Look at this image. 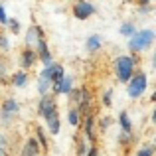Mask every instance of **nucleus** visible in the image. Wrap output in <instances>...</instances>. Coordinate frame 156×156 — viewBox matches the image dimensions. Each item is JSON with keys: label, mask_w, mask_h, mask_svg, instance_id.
Segmentation results:
<instances>
[{"label": "nucleus", "mask_w": 156, "mask_h": 156, "mask_svg": "<svg viewBox=\"0 0 156 156\" xmlns=\"http://www.w3.org/2000/svg\"><path fill=\"white\" fill-rule=\"evenodd\" d=\"M134 65H136V61H134V57H130V55L117 57V61H115V69H117V77H119L121 83L130 81L133 71H134Z\"/></svg>", "instance_id": "1"}, {"label": "nucleus", "mask_w": 156, "mask_h": 156, "mask_svg": "<svg viewBox=\"0 0 156 156\" xmlns=\"http://www.w3.org/2000/svg\"><path fill=\"white\" fill-rule=\"evenodd\" d=\"M152 42H154V32L152 30H140V32H134V34L130 36L129 48L133 51H140V50H144V48H148Z\"/></svg>", "instance_id": "2"}, {"label": "nucleus", "mask_w": 156, "mask_h": 156, "mask_svg": "<svg viewBox=\"0 0 156 156\" xmlns=\"http://www.w3.org/2000/svg\"><path fill=\"white\" fill-rule=\"evenodd\" d=\"M146 85H148V79H146L144 73L133 75V77H130V81H129V95L133 97V99L140 97L142 93L146 91Z\"/></svg>", "instance_id": "3"}, {"label": "nucleus", "mask_w": 156, "mask_h": 156, "mask_svg": "<svg viewBox=\"0 0 156 156\" xmlns=\"http://www.w3.org/2000/svg\"><path fill=\"white\" fill-rule=\"evenodd\" d=\"M44 40V32H42V28L40 26H30V30H28V34H26V46H28V50H32V51H36V48H38V44Z\"/></svg>", "instance_id": "4"}, {"label": "nucleus", "mask_w": 156, "mask_h": 156, "mask_svg": "<svg viewBox=\"0 0 156 156\" xmlns=\"http://www.w3.org/2000/svg\"><path fill=\"white\" fill-rule=\"evenodd\" d=\"M51 71H53V65H50V67H44V71L40 73V79H38V91L42 97H46L48 89H50L51 85Z\"/></svg>", "instance_id": "5"}, {"label": "nucleus", "mask_w": 156, "mask_h": 156, "mask_svg": "<svg viewBox=\"0 0 156 156\" xmlns=\"http://www.w3.org/2000/svg\"><path fill=\"white\" fill-rule=\"evenodd\" d=\"M38 113L42 115L44 119L55 115L57 113V111H55V101H53L51 97H42V101H40V105H38Z\"/></svg>", "instance_id": "6"}, {"label": "nucleus", "mask_w": 156, "mask_h": 156, "mask_svg": "<svg viewBox=\"0 0 156 156\" xmlns=\"http://www.w3.org/2000/svg\"><path fill=\"white\" fill-rule=\"evenodd\" d=\"M93 12H95V8H93V4H89V2H77L75 8H73V14H75L77 20H87Z\"/></svg>", "instance_id": "7"}, {"label": "nucleus", "mask_w": 156, "mask_h": 156, "mask_svg": "<svg viewBox=\"0 0 156 156\" xmlns=\"http://www.w3.org/2000/svg\"><path fill=\"white\" fill-rule=\"evenodd\" d=\"M36 55H40V59H42V63L46 65V67L53 65V59H51V53H50V50H48L46 40H42V42L38 44V48H36Z\"/></svg>", "instance_id": "8"}, {"label": "nucleus", "mask_w": 156, "mask_h": 156, "mask_svg": "<svg viewBox=\"0 0 156 156\" xmlns=\"http://www.w3.org/2000/svg\"><path fill=\"white\" fill-rule=\"evenodd\" d=\"M18 113V103H16L14 99H6L2 103V117L4 119H10L12 115Z\"/></svg>", "instance_id": "9"}, {"label": "nucleus", "mask_w": 156, "mask_h": 156, "mask_svg": "<svg viewBox=\"0 0 156 156\" xmlns=\"http://www.w3.org/2000/svg\"><path fill=\"white\" fill-rule=\"evenodd\" d=\"M40 154V146H38V140L36 138H30V140L24 144L22 148V154L20 156H38Z\"/></svg>", "instance_id": "10"}, {"label": "nucleus", "mask_w": 156, "mask_h": 156, "mask_svg": "<svg viewBox=\"0 0 156 156\" xmlns=\"http://www.w3.org/2000/svg\"><path fill=\"white\" fill-rule=\"evenodd\" d=\"M46 125H48V129H50L51 134H57V133H59V117H57V113L46 119Z\"/></svg>", "instance_id": "11"}, {"label": "nucleus", "mask_w": 156, "mask_h": 156, "mask_svg": "<svg viewBox=\"0 0 156 156\" xmlns=\"http://www.w3.org/2000/svg\"><path fill=\"white\" fill-rule=\"evenodd\" d=\"M119 122H121L122 133L130 134V119H129V113H126V111H122V113L119 115Z\"/></svg>", "instance_id": "12"}, {"label": "nucleus", "mask_w": 156, "mask_h": 156, "mask_svg": "<svg viewBox=\"0 0 156 156\" xmlns=\"http://www.w3.org/2000/svg\"><path fill=\"white\" fill-rule=\"evenodd\" d=\"M34 61H36V51L26 50V51L22 53V65H24V67H32Z\"/></svg>", "instance_id": "13"}, {"label": "nucleus", "mask_w": 156, "mask_h": 156, "mask_svg": "<svg viewBox=\"0 0 156 156\" xmlns=\"http://www.w3.org/2000/svg\"><path fill=\"white\" fill-rule=\"evenodd\" d=\"M101 48V38L99 36H89L87 38V50L89 51H97Z\"/></svg>", "instance_id": "14"}, {"label": "nucleus", "mask_w": 156, "mask_h": 156, "mask_svg": "<svg viewBox=\"0 0 156 156\" xmlns=\"http://www.w3.org/2000/svg\"><path fill=\"white\" fill-rule=\"evenodd\" d=\"M71 85H73V79L67 77V75H63V81H61V85H59V95L61 93H71Z\"/></svg>", "instance_id": "15"}, {"label": "nucleus", "mask_w": 156, "mask_h": 156, "mask_svg": "<svg viewBox=\"0 0 156 156\" xmlns=\"http://www.w3.org/2000/svg\"><path fill=\"white\" fill-rule=\"evenodd\" d=\"M26 81H28L26 73H24V71H18L14 75V79H12V83H14V87H24V85H26Z\"/></svg>", "instance_id": "16"}, {"label": "nucleus", "mask_w": 156, "mask_h": 156, "mask_svg": "<svg viewBox=\"0 0 156 156\" xmlns=\"http://www.w3.org/2000/svg\"><path fill=\"white\" fill-rule=\"evenodd\" d=\"M67 119H69V125H73V126H77V125H79V122H81V115L77 113L75 109H71V111H69Z\"/></svg>", "instance_id": "17"}, {"label": "nucleus", "mask_w": 156, "mask_h": 156, "mask_svg": "<svg viewBox=\"0 0 156 156\" xmlns=\"http://www.w3.org/2000/svg\"><path fill=\"white\" fill-rule=\"evenodd\" d=\"M85 134L93 140V115H87L85 119Z\"/></svg>", "instance_id": "18"}, {"label": "nucleus", "mask_w": 156, "mask_h": 156, "mask_svg": "<svg viewBox=\"0 0 156 156\" xmlns=\"http://www.w3.org/2000/svg\"><path fill=\"white\" fill-rule=\"evenodd\" d=\"M119 32H121L122 36H129V38H130V36H133L136 30H134V26H133V24H122V26H121V30H119Z\"/></svg>", "instance_id": "19"}, {"label": "nucleus", "mask_w": 156, "mask_h": 156, "mask_svg": "<svg viewBox=\"0 0 156 156\" xmlns=\"http://www.w3.org/2000/svg\"><path fill=\"white\" fill-rule=\"evenodd\" d=\"M103 103L107 107H111V103H113V91H105L103 93Z\"/></svg>", "instance_id": "20"}, {"label": "nucleus", "mask_w": 156, "mask_h": 156, "mask_svg": "<svg viewBox=\"0 0 156 156\" xmlns=\"http://www.w3.org/2000/svg\"><path fill=\"white\" fill-rule=\"evenodd\" d=\"M6 24L12 28V32H14V34H18V32H20V22H18V20H8Z\"/></svg>", "instance_id": "21"}, {"label": "nucleus", "mask_w": 156, "mask_h": 156, "mask_svg": "<svg viewBox=\"0 0 156 156\" xmlns=\"http://www.w3.org/2000/svg\"><path fill=\"white\" fill-rule=\"evenodd\" d=\"M8 48H10V44H8V38L0 34V50H4V51H6Z\"/></svg>", "instance_id": "22"}, {"label": "nucleus", "mask_w": 156, "mask_h": 156, "mask_svg": "<svg viewBox=\"0 0 156 156\" xmlns=\"http://www.w3.org/2000/svg\"><path fill=\"white\" fill-rule=\"evenodd\" d=\"M38 140H40V144H42L44 148H48V142H46V136H44V130L42 129H38Z\"/></svg>", "instance_id": "23"}, {"label": "nucleus", "mask_w": 156, "mask_h": 156, "mask_svg": "<svg viewBox=\"0 0 156 156\" xmlns=\"http://www.w3.org/2000/svg\"><path fill=\"white\" fill-rule=\"evenodd\" d=\"M8 22V16H6V10H4V6L0 4V24H6Z\"/></svg>", "instance_id": "24"}, {"label": "nucleus", "mask_w": 156, "mask_h": 156, "mask_svg": "<svg viewBox=\"0 0 156 156\" xmlns=\"http://www.w3.org/2000/svg\"><path fill=\"white\" fill-rule=\"evenodd\" d=\"M152 152H154L152 148H142V150H138L136 156H152Z\"/></svg>", "instance_id": "25"}, {"label": "nucleus", "mask_w": 156, "mask_h": 156, "mask_svg": "<svg viewBox=\"0 0 156 156\" xmlns=\"http://www.w3.org/2000/svg\"><path fill=\"white\" fill-rule=\"evenodd\" d=\"M109 125H111V119H103V122H101V129L105 130V129H107Z\"/></svg>", "instance_id": "26"}, {"label": "nucleus", "mask_w": 156, "mask_h": 156, "mask_svg": "<svg viewBox=\"0 0 156 156\" xmlns=\"http://www.w3.org/2000/svg\"><path fill=\"white\" fill-rule=\"evenodd\" d=\"M87 156H97V148H95V146H91V148L87 150Z\"/></svg>", "instance_id": "27"}, {"label": "nucleus", "mask_w": 156, "mask_h": 156, "mask_svg": "<svg viewBox=\"0 0 156 156\" xmlns=\"http://www.w3.org/2000/svg\"><path fill=\"white\" fill-rule=\"evenodd\" d=\"M138 2H140L142 6H148V4H150V0H138Z\"/></svg>", "instance_id": "28"}, {"label": "nucleus", "mask_w": 156, "mask_h": 156, "mask_svg": "<svg viewBox=\"0 0 156 156\" xmlns=\"http://www.w3.org/2000/svg\"><path fill=\"white\" fill-rule=\"evenodd\" d=\"M4 144H6V142H4V136L0 134V148H4Z\"/></svg>", "instance_id": "29"}, {"label": "nucleus", "mask_w": 156, "mask_h": 156, "mask_svg": "<svg viewBox=\"0 0 156 156\" xmlns=\"http://www.w3.org/2000/svg\"><path fill=\"white\" fill-rule=\"evenodd\" d=\"M79 2H85V0H79Z\"/></svg>", "instance_id": "30"}]
</instances>
